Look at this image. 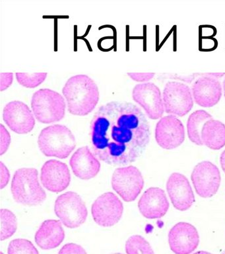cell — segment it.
I'll list each match as a JSON object with an SVG mask.
<instances>
[{"label": "cell", "instance_id": "obj_31", "mask_svg": "<svg viewBox=\"0 0 225 254\" xmlns=\"http://www.w3.org/2000/svg\"><path fill=\"white\" fill-rule=\"evenodd\" d=\"M9 174L6 167L4 166L3 163H1V188H3L6 186L9 182Z\"/></svg>", "mask_w": 225, "mask_h": 254}, {"label": "cell", "instance_id": "obj_27", "mask_svg": "<svg viewBox=\"0 0 225 254\" xmlns=\"http://www.w3.org/2000/svg\"><path fill=\"white\" fill-rule=\"evenodd\" d=\"M58 254H87V253L82 246L70 243L63 246Z\"/></svg>", "mask_w": 225, "mask_h": 254}, {"label": "cell", "instance_id": "obj_25", "mask_svg": "<svg viewBox=\"0 0 225 254\" xmlns=\"http://www.w3.org/2000/svg\"><path fill=\"white\" fill-rule=\"evenodd\" d=\"M47 73H16L17 80L19 84L27 88H35L44 82Z\"/></svg>", "mask_w": 225, "mask_h": 254}, {"label": "cell", "instance_id": "obj_23", "mask_svg": "<svg viewBox=\"0 0 225 254\" xmlns=\"http://www.w3.org/2000/svg\"><path fill=\"white\" fill-rule=\"evenodd\" d=\"M127 254H155L149 242L141 236L130 237L126 244Z\"/></svg>", "mask_w": 225, "mask_h": 254}, {"label": "cell", "instance_id": "obj_12", "mask_svg": "<svg viewBox=\"0 0 225 254\" xmlns=\"http://www.w3.org/2000/svg\"><path fill=\"white\" fill-rule=\"evenodd\" d=\"M132 97L135 102L143 107L149 119L156 120L163 116L165 107L161 92L155 83L147 82L136 85L132 91Z\"/></svg>", "mask_w": 225, "mask_h": 254}, {"label": "cell", "instance_id": "obj_19", "mask_svg": "<svg viewBox=\"0 0 225 254\" xmlns=\"http://www.w3.org/2000/svg\"><path fill=\"white\" fill-rule=\"evenodd\" d=\"M73 172L82 180H90L99 172L100 164L88 146L79 148L70 160Z\"/></svg>", "mask_w": 225, "mask_h": 254}, {"label": "cell", "instance_id": "obj_10", "mask_svg": "<svg viewBox=\"0 0 225 254\" xmlns=\"http://www.w3.org/2000/svg\"><path fill=\"white\" fill-rule=\"evenodd\" d=\"M191 179L195 191L201 197H211L216 194L220 186V172L215 164L209 161L196 165Z\"/></svg>", "mask_w": 225, "mask_h": 254}, {"label": "cell", "instance_id": "obj_35", "mask_svg": "<svg viewBox=\"0 0 225 254\" xmlns=\"http://www.w3.org/2000/svg\"><path fill=\"white\" fill-rule=\"evenodd\" d=\"M122 254L117 253V254Z\"/></svg>", "mask_w": 225, "mask_h": 254}, {"label": "cell", "instance_id": "obj_29", "mask_svg": "<svg viewBox=\"0 0 225 254\" xmlns=\"http://www.w3.org/2000/svg\"><path fill=\"white\" fill-rule=\"evenodd\" d=\"M155 73H128V75L134 81H139V82H146L151 80L154 76Z\"/></svg>", "mask_w": 225, "mask_h": 254}, {"label": "cell", "instance_id": "obj_17", "mask_svg": "<svg viewBox=\"0 0 225 254\" xmlns=\"http://www.w3.org/2000/svg\"><path fill=\"white\" fill-rule=\"evenodd\" d=\"M43 186L50 191H62L70 185V170L66 164L60 161L51 160L43 166L41 175Z\"/></svg>", "mask_w": 225, "mask_h": 254}, {"label": "cell", "instance_id": "obj_22", "mask_svg": "<svg viewBox=\"0 0 225 254\" xmlns=\"http://www.w3.org/2000/svg\"><path fill=\"white\" fill-rule=\"evenodd\" d=\"M212 119L211 115L204 110H197L189 115L187 122V134L191 142L198 146L203 145L201 133L203 125Z\"/></svg>", "mask_w": 225, "mask_h": 254}, {"label": "cell", "instance_id": "obj_26", "mask_svg": "<svg viewBox=\"0 0 225 254\" xmlns=\"http://www.w3.org/2000/svg\"><path fill=\"white\" fill-rule=\"evenodd\" d=\"M8 254H39V252L29 240L16 239L9 244Z\"/></svg>", "mask_w": 225, "mask_h": 254}, {"label": "cell", "instance_id": "obj_3", "mask_svg": "<svg viewBox=\"0 0 225 254\" xmlns=\"http://www.w3.org/2000/svg\"><path fill=\"white\" fill-rule=\"evenodd\" d=\"M38 143L45 156L61 159L68 158L76 146V138L72 131L62 125H52L43 129Z\"/></svg>", "mask_w": 225, "mask_h": 254}, {"label": "cell", "instance_id": "obj_34", "mask_svg": "<svg viewBox=\"0 0 225 254\" xmlns=\"http://www.w3.org/2000/svg\"><path fill=\"white\" fill-rule=\"evenodd\" d=\"M223 89H224V94L225 97V78L224 81H223Z\"/></svg>", "mask_w": 225, "mask_h": 254}, {"label": "cell", "instance_id": "obj_28", "mask_svg": "<svg viewBox=\"0 0 225 254\" xmlns=\"http://www.w3.org/2000/svg\"><path fill=\"white\" fill-rule=\"evenodd\" d=\"M11 138L8 131L5 128L3 125H1V154L6 152L10 144Z\"/></svg>", "mask_w": 225, "mask_h": 254}, {"label": "cell", "instance_id": "obj_30", "mask_svg": "<svg viewBox=\"0 0 225 254\" xmlns=\"http://www.w3.org/2000/svg\"><path fill=\"white\" fill-rule=\"evenodd\" d=\"M13 82V73H1V90L8 88Z\"/></svg>", "mask_w": 225, "mask_h": 254}, {"label": "cell", "instance_id": "obj_36", "mask_svg": "<svg viewBox=\"0 0 225 254\" xmlns=\"http://www.w3.org/2000/svg\"><path fill=\"white\" fill-rule=\"evenodd\" d=\"M222 254H225V251Z\"/></svg>", "mask_w": 225, "mask_h": 254}, {"label": "cell", "instance_id": "obj_2", "mask_svg": "<svg viewBox=\"0 0 225 254\" xmlns=\"http://www.w3.org/2000/svg\"><path fill=\"white\" fill-rule=\"evenodd\" d=\"M62 93L66 97L68 111L78 116L91 113L99 101L97 85L88 75H74L67 81Z\"/></svg>", "mask_w": 225, "mask_h": 254}, {"label": "cell", "instance_id": "obj_6", "mask_svg": "<svg viewBox=\"0 0 225 254\" xmlns=\"http://www.w3.org/2000/svg\"><path fill=\"white\" fill-rule=\"evenodd\" d=\"M55 212L66 227L78 228L86 222L88 209L78 194L67 192L59 196L55 202Z\"/></svg>", "mask_w": 225, "mask_h": 254}, {"label": "cell", "instance_id": "obj_4", "mask_svg": "<svg viewBox=\"0 0 225 254\" xmlns=\"http://www.w3.org/2000/svg\"><path fill=\"white\" fill-rule=\"evenodd\" d=\"M11 192L15 201L25 205H38L46 197V192L39 184L38 172L34 168L16 171L11 184Z\"/></svg>", "mask_w": 225, "mask_h": 254}, {"label": "cell", "instance_id": "obj_5", "mask_svg": "<svg viewBox=\"0 0 225 254\" xmlns=\"http://www.w3.org/2000/svg\"><path fill=\"white\" fill-rule=\"evenodd\" d=\"M31 107L39 122L50 124L64 119L66 104L60 93L50 89H41L33 94Z\"/></svg>", "mask_w": 225, "mask_h": 254}, {"label": "cell", "instance_id": "obj_7", "mask_svg": "<svg viewBox=\"0 0 225 254\" xmlns=\"http://www.w3.org/2000/svg\"><path fill=\"white\" fill-rule=\"evenodd\" d=\"M163 101L166 113L181 117L187 115L193 106L191 89L178 81H169L165 85Z\"/></svg>", "mask_w": 225, "mask_h": 254}, {"label": "cell", "instance_id": "obj_33", "mask_svg": "<svg viewBox=\"0 0 225 254\" xmlns=\"http://www.w3.org/2000/svg\"><path fill=\"white\" fill-rule=\"evenodd\" d=\"M193 254H212L209 253V252H207L199 251V252H196V253H195Z\"/></svg>", "mask_w": 225, "mask_h": 254}, {"label": "cell", "instance_id": "obj_11", "mask_svg": "<svg viewBox=\"0 0 225 254\" xmlns=\"http://www.w3.org/2000/svg\"><path fill=\"white\" fill-rule=\"evenodd\" d=\"M123 204L113 192H106L92 204V215L98 225L104 227L114 226L123 213Z\"/></svg>", "mask_w": 225, "mask_h": 254}, {"label": "cell", "instance_id": "obj_24", "mask_svg": "<svg viewBox=\"0 0 225 254\" xmlns=\"http://www.w3.org/2000/svg\"><path fill=\"white\" fill-rule=\"evenodd\" d=\"M17 230V220L14 214L7 209L1 210V240L7 239Z\"/></svg>", "mask_w": 225, "mask_h": 254}, {"label": "cell", "instance_id": "obj_1", "mask_svg": "<svg viewBox=\"0 0 225 254\" xmlns=\"http://www.w3.org/2000/svg\"><path fill=\"white\" fill-rule=\"evenodd\" d=\"M94 156L112 166L135 162L149 144L145 115L131 103L111 101L98 109L90 123Z\"/></svg>", "mask_w": 225, "mask_h": 254}, {"label": "cell", "instance_id": "obj_9", "mask_svg": "<svg viewBox=\"0 0 225 254\" xmlns=\"http://www.w3.org/2000/svg\"><path fill=\"white\" fill-rule=\"evenodd\" d=\"M224 73H205L193 83L191 90L195 102L203 107H212L222 97V87L219 78Z\"/></svg>", "mask_w": 225, "mask_h": 254}, {"label": "cell", "instance_id": "obj_15", "mask_svg": "<svg viewBox=\"0 0 225 254\" xmlns=\"http://www.w3.org/2000/svg\"><path fill=\"white\" fill-rule=\"evenodd\" d=\"M169 242L174 253L190 254L199 245L198 232L191 224L179 222L170 230Z\"/></svg>", "mask_w": 225, "mask_h": 254}, {"label": "cell", "instance_id": "obj_16", "mask_svg": "<svg viewBox=\"0 0 225 254\" xmlns=\"http://www.w3.org/2000/svg\"><path fill=\"white\" fill-rule=\"evenodd\" d=\"M167 190L173 206L180 211L189 209L195 201L188 180L179 173H174L169 177Z\"/></svg>", "mask_w": 225, "mask_h": 254}, {"label": "cell", "instance_id": "obj_32", "mask_svg": "<svg viewBox=\"0 0 225 254\" xmlns=\"http://www.w3.org/2000/svg\"><path fill=\"white\" fill-rule=\"evenodd\" d=\"M220 162L223 172L225 173V150L223 151L222 154H221Z\"/></svg>", "mask_w": 225, "mask_h": 254}, {"label": "cell", "instance_id": "obj_8", "mask_svg": "<svg viewBox=\"0 0 225 254\" xmlns=\"http://www.w3.org/2000/svg\"><path fill=\"white\" fill-rule=\"evenodd\" d=\"M112 188L126 202L134 201L144 186L141 173L134 166L118 168L112 179Z\"/></svg>", "mask_w": 225, "mask_h": 254}, {"label": "cell", "instance_id": "obj_14", "mask_svg": "<svg viewBox=\"0 0 225 254\" xmlns=\"http://www.w3.org/2000/svg\"><path fill=\"white\" fill-rule=\"evenodd\" d=\"M3 121L9 128L17 134H27L34 128V114L28 105L19 101H13L5 105Z\"/></svg>", "mask_w": 225, "mask_h": 254}, {"label": "cell", "instance_id": "obj_21", "mask_svg": "<svg viewBox=\"0 0 225 254\" xmlns=\"http://www.w3.org/2000/svg\"><path fill=\"white\" fill-rule=\"evenodd\" d=\"M203 144L211 150H218L225 146V125L210 119L203 125L201 133Z\"/></svg>", "mask_w": 225, "mask_h": 254}, {"label": "cell", "instance_id": "obj_20", "mask_svg": "<svg viewBox=\"0 0 225 254\" xmlns=\"http://www.w3.org/2000/svg\"><path fill=\"white\" fill-rule=\"evenodd\" d=\"M65 237L62 222L59 220H48L41 224L35 234V242L44 250H51L60 245Z\"/></svg>", "mask_w": 225, "mask_h": 254}, {"label": "cell", "instance_id": "obj_13", "mask_svg": "<svg viewBox=\"0 0 225 254\" xmlns=\"http://www.w3.org/2000/svg\"><path fill=\"white\" fill-rule=\"evenodd\" d=\"M155 139L157 144L166 150L180 146L185 140L182 123L175 115L163 117L156 125Z\"/></svg>", "mask_w": 225, "mask_h": 254}, {"label": "cell", "instance_id": "obj_18", "mask_svg": "<svg viewBox=\"0 0 225 254\" xmlns=\"http://www.w3.org/2000/svg\"><path fill=\"white\" fill-rule=\"evenodd\" d=\"M138 206L144 217L155 219L163 217L167 214L169 202L163 190L151 188L145 190L141 196Z\"/></svg>", "mask_w": 225, "mask_h": 254}, {"label": "cell", "instance_id": "obj_37", "mask_svg": "<svg viewBox=\"0 0 225 254\" xmlns=\"http://www.w3.org/2000/svg\"><path fill=\"white\" fill-rule=\"evenodd\" d=\"M1 254H3V253H1Z\"/></svg>", "mask_w": 225, "mask_h": 254}]
</instances>
